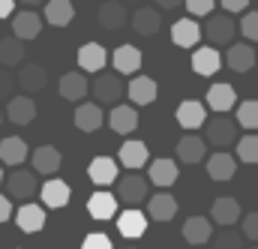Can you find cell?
<instances>
[{"mask_svg": "<svg viewBox=\"0 0 258 249\" xmlns=\"http://www.w3.org/2000/svg\"><path fill=\"white\" fill-rule=\"evenodd\" d=\"M102 120H105V114H102V105L99 102H81L75 108V126L81 132H96L102 126Z\"/></svg>", "mask_w": 258, "mask_h": 249, "instance_id": "d6a6232c", "label": "cell"}, {"mask_svg": "<svg viewBox=\"0 0 258 249\" xmlns=\"http://www.w3.org/2000/svg\"><path fill=\"white\" fill-rule=\"evenodd\" d=\"M210 219H213L216 225H222V228H231L234 222H240V201L231 198V195L216 198L213 207H210Z\"/></svg>", "mask_w": 258, "mask_h": 249, "instance_id": "2e32d148", "label": "cell"}, {"mask_svg": "<svg viewBox=\"0 0 258 249\" xmlns=\"http://www.w3.org/2000/svg\"><path fill=\"white\" fill-rule=\"evenodd\" d=\"M225 60H228V69H234V72H249L255 66V48L246 42H234L225 51Z\"/></svg>", "mask_w": 258, "mask_h": 249, "instance_id": "836d02e7", "label": "cell"}, {"mask_svg": "<svg viewBox=\"0 0 258 249\" xmlns=\"http://www.w3.org/2000/svg\"><path fill=\"white\" fill-rule=\"evenodd\" d=\"M183 240L192 243V246H204L207 240H213V225H210V219H204V216H189V219L183 222Z\"/></svg>", "mask_w": 258, "mask_h": 249, "instance_id": "f1b7e54d", "label": "cell"}, {"mask_svg": "<svg viewBox=\"0 0 258 249\" xmlns=\"http://www.w3.org/2000/svg\"><path fill=\"white\" fill-rule=\"evenodd\" d=\"M174 114H177V123L183 126L186 132L201 129V123H207V105L201 99H183Z\"/></svg>", "mask_w": 258, "mask_h": 249, "instance_id": "30bf717a", "label": "cell"}, {"mask_svg": "<svg viewBox=\"0 0 258 249\" xmlns=\"http://www.w3.org/2000/svg\"><path fill=\"white\" fill-rule=\"evenodd\" d=\"M117 162L126 168V171H138V168H144L150 159H147V144L144 141H123L120 144V150H117Z\"/></svg>", "mask_w": 258, "mask_h": 249, "instance_id": "d6986e66", "label": "cell"}, {"mask_svg": "<svg viewBox=\"0 0 258 249\" xmlns=\"http://www.w3.org/2000/svg\"><path fill=\"white\" fill-rule=\"evenodd\" d=\"M117 195H111V192H93L90 198H87V210H90V216L93 219H99V222H105V219H114V216H120L117 213Z\"/></svg>", "mask_w": 258, "mask_h": 249, "instance_id": "ffe728a7", "label": "cell"}, {"mask_svg": "<svg viewBox=\"0 0 258 249\" xmlns=\"http://www.w3.org/2000/svg\"><path fill=\"white\" fill-rule=\"evenodd\" d=\"M237 30H240V24H234V18H231L228 12H222V15H213V18L207 21V27H204L207 39H210L213 45H225V42H231Z\"/></svg>", "mask_w": 258, "mask_h": 249, "instance_id": "9c48e42d", "label": "cell"}, {"mask_svg": "<svg viewBox=\"0 0 258 249\" xmlns=\"http://www.w3.org/2000/svg\"><path fill=\"white\" fill-rule=\"evenodd\" d=\"M243 237L258 240V210L255 213H249V216H243Z\"/></svg>", "mask_w": 258, "mask_h": 249, "instance_id": "f6af8a7d", "label": "cell"}, {"mask_svg": "<svg viewBox=\"0 0 258 249\" xmlns=\"http://www.w3.org/2000/svg\"><path fill=\"white\" fill-rule=\"evenodd\" d=\"M108 126L117 132V135H129L138 129V111L135 105H114L111 114H108Z\"/></svg>", "mask_w": 258, "mask_h": 249, "instance_id": "1f68e13d", "label": "cell"}, {"mask_svg": "<svg viewBox=\"0 0 258 249\" xmlns=\"http://www.w3.org/2000/svg\"><path fill=\"white\" fill-rule=\"evenodd\" d=\"M90 93L96 96L99 105H120V96H123V84H120V75H111V72H99L90 84Z\"/></svg>", "mask_w": 258, "mask_h": 249, "instance_id": "7a4b0ae2", "label": "cell"}, {"mask_svg": "<svg viewBox=\"0 0 258 249\" xmlns=\"http://www.w3.org/2000/svg\"><path fill=\"white\" fill-rule=\"evenodd\" d=\"M6 117L15 126L33 123V117H36V102H33V96H27V93L12 96V99L6 102Z\"/></svg>", "mask_w": 258, "mask_h": 249, "instance_id": "e0dca14e", "label": "cell"}, {"mask_svg": "<svg viewBox=\"0 0 258 249\" xmlns=\"http://www.w3.org/2000/svg\"><path fill=\"white\" fill-rule=\"evenodd\" d=\"M237 159L246 162V165H258V135L249 132L237 141Z\"/></svg>", "mask_w": 258, "mask_h": 249, "instance_id": "f35d334b", "label": "cell"}, {"mask_svg": "<svg viewBox=\"0 0 258 249\" xmlns=\"http://www.w3.org/2000/svg\"><path fill=\"white\" fill-rule=\"evenodd\" d=\"M39 195H42V204L45 207H51V210H57V207H66L69 204V198H72V189H69V183L66 180H45L42 183V189H39Z\"/></svg>", "mask_w": 258, "mask_h": 249, "instance_id": "7402d4cb", "label": "cell"}, {"mask_svg": "<svg viewBox=\"0 0 258 249\" xmlns=\"http://www.w3.org/2000/svg\"><path fill=\"white\" fill-rule=\"evenodd\" d=\"M201 39V27L195 18H177L171 27V42L177 48H195V42Z\"/></svg>", "mask_w": 258, "mask_h": 249, "instance_id": "d4e9b609", "label": "cell"}, {"mask_svg": "<svg viewBox=\"0 0 258 249\" xmlns=\"http://www.w3.org/2000/svg\"><path fill=\"white\" fill-rule=\"evenodd\" d=\"M42 24H45V18L36 9H21V12L12 15V36H18L21 42L24 39H36L39 30H42Z\"/></svg>", "mask_w": 258, "mask_h": 249, "instance_id": "277c9868", "label": "cell"}, {"mask_svg": "<svg viewBox=\"0 0 258 249\" xmlns=\"http://www.w3.org/2000/svg\"><path fill=\"white\" fill-rule=\"evenodd\" d=\"M183 6L189 9V15H210L213 6H216V0H186Z\"/></svg>", "mask_w": 258, "mask_h": 249, "instance_id": "7bdbcfd3", "label": "cell"}, {"mask_svg": "<svg viewBox=\"0 0 258 249\" xmlns=\"http://www.w3.org/2000/svg\"><path fill=\"white\" fill-rule=\"evenodd\" d=\"M96 18H99V24H102L105 30H120L126 21H132L123 0H102V6H99Z\"/></svg>", "mask_w": 258, "mask_h": 249, "instance_id": "4fadbf2b", "label": "cell"}, {"mask_svg": "<svg viewBox=\"0 0 258 249\" xmlns=\"http://www.w3.org/2000/svg\"><path fill=\"white\" fill-rule=\"evenodd\" d=\"M177 159L180 162H186V165H198V162H204L207 159V141L201 138V135H183L180 141H177Z\"/></svg>", "mask_w": 258, "mask_h": 249, "instance_id": "ac0fdd59", "label": "cell"}, {"mask_svg": "<svg viewBox=\"0 0 258 249\" xmlns=\"http://www.w3.org/2000/svg\"><path fill=\"white\" fill-rule=\"evenodd\" d=\"M141 51L135 45H120L114 54H111V66L117 69V75H135L141 69Z\"/></svg>", "mask_w": 258, "mask_h": 249, "instance_id": "4dcf8cb0", "label": "cell"}, {"mask_svg": "<svg viewBox=\"0 0 258 249\" xmlns=\"http://www.w3.org/2000/svg\"><path fill=\"white\" fill-rule=\"evenodd\" d=\"M18 3H24L27 9H36V6H45L48 0H18Z\"/></svg>", "mask_w": 258, "mask_h": 249, "instance_id": "f907efd6", "label": "cell"}, {"mask_svg": "<svg viewBox=\"0 0 258 249\" xmlns=\"http://www.w3.org/2000/svg\"><path fill=\"white\" fill-rule=\"evenodd\" d=\"M75 60H78V66H81V72H93V75H99V72L105 69V63L111 60V54L105 51V45H99V42H87V45L78 48Z\"/></svg>", "mask_w": 258, "mask_h": 249, "instance_id": "8992f818", "label": "cell"}, {"mask_svg": "<svg viewBox=\"0 0 258 249\" xmlns=\"http://www.w3.org/2000/svg\"><path fill=\"white\" fill-rule=\"evenodd\" d=\"M213 249H243V231L225 228L222 234H213Z\"/></svg>", "mask_w": 258, "mask_h": 249, "instance_id": "ab89813d", "label": "cell"}, {"mask_svg": "<svg viewBox=\"0 0 258 249\" xmlns=\"http://www.w3.org/2000/svg\"><path fill=\"white\" fill-rule=\"evenodd\" d=\"M3 117H6V114H3V111H0V123H3Z\"/></svg>", "mask_w": 258, "mask_h": 249, "instance_id": "816d5d0a", "label": "cell"}, {"mask_svg": "<svg viewBox=\"0 0 258 249\" xmlns=\"http://www.w3.org/2000/svg\"><path fill=\"white\" fill-rule=\"evenodd\" d=\"M15 81H18V87L30 96V93L45 90V84H48V72H45V66H42V63H27V66H21V69H18Z\"/></svg>", "mask_w": 258, "mask_h": 249, "instance_id": "8fae6325", "label": "cell"}, {"mask_svg": "<svg viewBox=\"0 0 258 249\" xmlns=\"http://www.w3.org/2000/svg\"><path fill=\"white\" fill-rule=\"evenodd\" d=\"M81 249H111V240H108V234H102V231H90V234L84 237Z\"/></svg>", "mask_w": 258, "mask_h": 249, "instance_id": "b9f144b4", "label": "cell"}, {"mask_svg": "<svg viewBox=\"0 0 258 249\" xmlns=\"http://www.w3.org/2000/svg\"><path fill=\"white\" fill-rule=\"evenodd\" d=\"M222 66V57L216 48H195L192 51V72L195 75H216Z\"/></svg>", "mask_w": 258, "mask_h": 249, "instance_id": "d590c367", "label": "cell"}, {"mask_svg": "<svg viewBox=\"0 0 258 249\" xmlns=\"http://www.w3.org/2000/svg\"><path fill=\"white\" fill-rule=\"evenodd\" d=\"M252 249H258V246H252Z\"/></svg>", "mask_w": 258, "mask_h": 249, "instance_id": "11a10c76", "label": "cell"}, {"mask_svg": "<svg viewBox=\"0 0 258 249\" xmlns=\"http://www.w3.org/2000/svg\"><path fill=\"white\" fill-rule=\"evenodd\" d=\"M117 159H111V156H93L90 159V165H87V177L96 183V186H111V183H117L120 180V171H117Z\"/></svg>", "mask_w": 258, "mask_h": 249, "instance_id": "5b68a950", "label": "cell"}, {"mask_svg": "<svg viewBox=\"0 0 258 249\" xmlns=\"http://www.w3.org/2000/svg\"><path fill=\"white\" fill-rule=\"evenodd\" d=\"M27 153H30L27 141L18 138V135H9V138L0 141V162H6V165H21L27 159Z\"/></svg>", "mask_w": 258, "mask_h": 249, "instance_id": "e575fe53", "label": "cell"}, {"mask_svg": "<svg viewBox=\"0 0 258 249\" xmlns=\"http://www.w3.org/2000/svg\"><path fill=\"white\" fill-rule=\"evenodd\" d=\"M117 198L129 204V207H135V204H141L144 198H147V177H141L138 171H126L120 180H117Z\"/></svg>", "mask_w": 258, "mask_h": 249, "instance_id": "3957f363", "label": "cell"}, {"mask_svg": "<svg viewBox=\"0 0 258 249\" xmlns=\"http://www.w3.org/2000/svg\"><path fill=\"white\" fill-rule=\"evenodd\" d=\"M0 183H3V168H0Z\"/></svg>", "mask_w": 258, "mask_h": 249, "instance_id": "f5cc1de1", "label": "cell"}, {"mask_svg": "<svg viewBox=\"0 0 258 249\" xmlns=\"http://www.w3.org/2000/svg\"><path fill=\"white\" fill-rule=\"evenodd\" d=\"M237 90L231 84H213L207 90V108L216 111V114H228L231 108H237Z\"/></svg>", "mask_w": 258, "mask_h": 249, "instance_id": "5bb4252c", "label": "cell"}, {"mask_svg": "<svg viewBox=\"0 0 258 249\" xmlns=\"http://www.w3.org/2000/svg\"><path fill=\"white\" fill-rule=\"evenodd\" d=\"M240 33H243L249 42H255L258 39V12H243V18H240Z\"/></svg>", "mask_w": 258, "mask_h": 249, "instance_id": "60d3db41", "label": "cell"}, {"mask_svg": "<svg viewBox=\"0 0 258 249\" xmlns=\"http://www.w3.org/2000/svg\"><path fill=\"white\" fill-rule=\"evenodd\" d=\"M12 213H15V210H12V198H9V195H0V222H9Z\"/></svg>", "mask_w": 258, "mask_h": 249, "instance_id": "7dc6e473", "label": "cell"}, {"mask_svg": "<svg viewBox=\"0 0 258 249\" xmlns=\"http://www.w3.org/2000/svg\"><path fill=\"white\" fill-rule=\"evenodd\" d=\"M237 156H231L228 150H216V153H210L207 156V174H210V180H231L234 177V171H237Z\"/></svg>", "mask_w": 258, "mask_h": 249, "instance_id": "7c38bea8", "label": "cell"}, {"mask_svg": "<svg viewBox=\"0 0 258 249\" xmlns=\"http://www.w3.org/2000/svg\"><path fill=\"white\" fill-rule=\"evenodd\" d=\"M219 3H222V12H228V15L246 12V6H249V0H219Z\"/></svg>", "mask_w": 258, "mask_h": 249, "instance_id": "bcb514c9", "label": "cell"}, {"mask_svg": "<svg viewBox=\"0 0 258 249\" xmlns=\"http://www.w3.org/2000/svg\"><path fill=\"white\" fill-rule=\"evenodd\" d=\"M237 120H231L228 114H216L213 120H207L204 126V141L207 144H213L216 150H228V144H234V141H240V135H237Z\"/></svg>", "mask_w": 258, "mask_h": 249, "instance_id": "6da1fadb", "label": "cell"}, {"mask_svg": "<svg viewBox=\"0 0 258 249\" xmlns=\"http://www.w3.org/2000/svg\"><path fill=\"white\" fill-rule=\"evenodd\" d=\"M24 60V42L18 36H3L0 39V66H18Z\"/></svg>", "mask_w": 258, "mask_h": 249, "instance_id": "8d00e7d4", "label": "cell"}, {"mask_svg": "<svg viewBox=\"0 0 258 249\" xmlns=\"http://www.w3.org/2000/svg\"><path fill=\"white\" fill-rule=\"evenodd\" d=\"M117 231H120V237H126V240L144 237V231H147V216H144L141 210H123V213L117 216Z\"/></svg>", "mask_w": 258, "mask_h": 249, "instance_id": "484cf974", "label": "cell"}, {"mask_svg": "<svg viewBox=\"0 0 258 249\" xmlns=\"http://www.w3.org/2000/svg\"><path fill=\"white\" fill-rule=\"evenodd\" d=\"M147 216L153 222H171L177 216V198L171 192H156L153 198H147Z\"/></svg>", "mask_w": 258, "mask_h": 249, "instance_id": "9a60e30c", "label": "cell"}, {"mask_svg": "<svg viewBox=\"0 0 258 249\" xmlns=\"http://www.w3.org/2000/svg\"><path fill=\"white\" fill-rule=\"evenodd\" d=\"M6 189H9V198H18V201H30L33 198V192L36 189H42L36 183V171H24V168H18V171H12L9 174V180H6Z\"/></svg>", "mask_w": 258, "mask_h": 249, "instance_id": "ba28073f", "label": "cell"}, {"mask_svg": "<svg viewBox=\"0 0 258 249\" xmlns=\"http://www.w3.org/2000/svg\"><path fill=\"white\" fill-rule=\"evenodd\" d=\"M15 12V0H0V18H9Z\"/></svg>", "mask_w": 258, "mask_h": 249, "instance_id": "c3c4849f", "label": "cell"}, {"mask_svg": "<svg viewBox=\"0 0 258 249\" xmlns=\"http://www.w3.org/2000/svg\"><path fill=\"white\" fill-rule=\"evenodd\" d=\"M42 18L51 27H69V21L75 18V6L69 0H48L42 6Z\"/></svg>", "mask_w": 258, "mask_h": 249, "instance_id": "83f0119b", "label": "cell"}, {"mask_svg": "<svg viewBox=\"0 0 258 249\" xmlns=\"http://www.w3.org/2000/svg\"><path fill=\"white\" fill-rule=\"evenodd\" d=\"M132 3H138V0H132Z\"/></svg>", "mask_w": 258, "mask_h": 249, "instance_id": "db71d44e", "label": "cell"}, {"mask_svg": "<svg viewBox=\"0 0 258 249\" xmlns=\"http://www.w3.org/2000/svg\"><path fill=\"white\" fill-rule=\"evenodd\" d=\"M12 84H18V81L12 78V72H9V69H3V66H0V99H6V102L12 99V96H9Z\"/></svg>", "mask_w": 258, "mask_h": 249, "instance_id": "ee69618b", "label": "cell"}, {"mask_svg": "<svg viewBox=\"0 0 258 249\" xmlns=\"http://www.w3.org/2000/svg\"><path fill=\"white\" fill-rule=\"evenodd\" d=\"M147 180L165 192V189L177 180V162L174 159H153L150 168H147Z\"/></svg>", "mask_w": 258, "mask_h": 249, "instance_id": "cb8c5ba5", "label": "cell"}, {"mask_svg": "<svg viewBox=\"0 0 258 249\" xmlns=\"http://www.w3.org/2000/svg\"><path fill=\"white\" fill-rule=\"evenodd\" d=\"M132 30L138 33V36H153L159 27H162V15H159V9H153V6H138L135 12H132Z\"/></svg>", "mask_w": 258, "mask_h": 249, "instance_id": "44dd1931", "label": "cell"}, {"mask_svg": "<svg viewBox=\"0 0 258 249\" xmlns=\"http://www.w3.org/2000/svg\"><path fill=\"white\" fill-rule=\"evenodd\" d=\"M45 204H21L18 210H15V225L24 231V234H36V231H42L45 228Z\"/></svg>", "mask_w": 258, "mask_h": 249, "instance_id": "52a82bcc", "label": "cell"}, {"mask_svg": "<svg viewBox=\"0 0 258 249\" xmlns=\"http://www.w3.org/2000/svg\"><path fill=\"white\" fill-rule=\"evenodd\" d=\"M63 165V156H60V150L57 147H51V144H42V147H36L33 150V171L36 174H57V168Z\"/></svg>", "mask_w": 258, "mask_h": 249, "instance_id": "603a6c76", "label": "cell"}, {"mask_svg": "<svg viewBox=\"0 0 258 249\" xmlns=\"http://www.w3.org/2000/svg\"><path fill=\"white\" fill-rule=\"evenodd\" d=\"M156 81L150 78V75H135L132 81H129V99H132V105H150L153 99H156Z\"/></svg>", "mask_w": 258, "mask_h": 249, "instance_id": "f546056e", "label": "cell"}, {"mask_svg": "<svg viewBox=\"0 0 258 249\" xmlns=\"http://www.w3.org/2000/svg\"><path fill=\"white\" fill-rule=\"evenodd\" d=\"M87 93H90V81L84 78L81 69H78V72H66L63 78H60V96H63V99H69V102H81Z\"/></svg>", "mask_w": 258, "mask_h": 249, "instance_id": "4316f807", "label": "cell"}, {"mask_svg": "<svg viewBox=\"0 0 258 249\" xmlns=\"http://www.w3.org/2000/svg\"><path fill=\"white\" fill-rule=\"evenodd\" d=\"M234 120L243 126V129L255 132L258 129V99H243V102L237 105V117H234Z\"/></svg>", "mask_w": 258, "mask_h": 249, "instance_id": "74e56055", "label": "cell"}, {"mask_svg": "<svg viewBox=\"0 0 258 249\" xmlns=\"http://www.w3.org/2000/svg\"><path fill=\"white\" fill-rule=\"evenodd\" d=\"M180 3H186V0H156V6H159V9H177Z\"/></svg>", "mask_w": 258, "mask_h": 249, "instance_id": "681fc988", "label": "cell"}]
</instances>
